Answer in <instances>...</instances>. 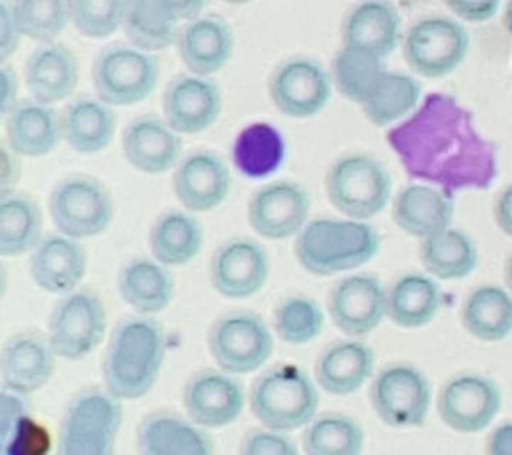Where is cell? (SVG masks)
Instances as JSON below:
<instances>
[{"mask_svg":"<svg viewBox=\"0 0 512 455\" xmlns=\"http://www.w3.org/2000/svg\"><path fill=\"white\" fill-rule=\"evenodd\" d=\"M232 189V173L219 153L192 150L182 155L173 169L176 200L191 212H208L219 207Z\"/></svg>","mask_w":512,"mask_h":455,"instance_id":"20","label":"cell"},{"mask_svg":"<svg viewBox=\"0 0 512 455\" xmlns=\"http://www.w3.org/2000/svg\"><path fill=\"white\" fill-rule=\"evenodd\" d=\"M420 98V80L408 73L386 70L374 91L361 104V111L372 125L388 127L415 111Z\"/></svg>","mask_w":512,"mask_h":455,"instance_id":"39","label":"cell"},{"mask_svg":"<svg viewBox=\"0 0 512 455\" xmlns=\"http://www.w3.org/2000/svg\"><path fill=\"white\" fill-rule=\"evenodd\" d=\"M48 212L57 232L89 239L111 226L114 200L109 187L95 176H66L50 192Z\"/></svg>","mask_w":512,"mask_h":455,"instance_id":"9","label":"cell"},{"mask_svg":"<svg viewBox=\"0 0 512 455\" xmlns=\"http://www.w3.org/2000/svg\"><path fill=\"white\" fill-rule=\"evenodd\" d=\"M488 454L512 455V422L496 427L488 441Z\"/></svg>","mask_w":512,"mask_h":455,"instance_id":"51","label":"cell"},{"mask_svg":"<svg viewBox=\"0 0 512 455\" xmlns=\"http://www.w3.org/2000/svg\"><path fill=\"white\" fill-rule=\"evenodd\" d=\"M504 25L507 32H509V36L512 38V0H509L507 6H505Z\"/></svg>","mask_w":512,"mask_h":455,"instance_id":"53","label":"cell"},{"mask_svg":"<svg viewBox=\"0 0 512 455\" xmlns=\"http://www.w3.org/2000/svg\"><path fill=\"white\" fill-rule=\"evenodd\" d=\"M210 283L221 296L244 299L264 288L271 274L267 249L249 237L224 240L210 258Z\"/></svg>","mask_w":512,"mask_h":455,"instance_id":"13","label":"cell"},{"mask_svg":"<svg viewBox=\"0 0 512 455\" xmlns=\"http://www.w3.org/2000/svg\"><path fill=\"white\" fill-rule=\"evenodd\" d=\"M207 2L208 0H160V4L178 22H189L200 16Z\"/></svg>","mask_w":512,"mask_h":455,"instance_id":"50","label":"cell"},{"mask_svg":"<svg viewBox=\"0 0 512 455\" xmlns=\"http://www.w3.org/2000/svg\"><path fill=\"white\" fill-rule=\"evenodd\" d=\"M176 47L187 70L198 75H214L232 59L233 31L219 15H200L180 27Z\"/></svg>","mask_w":512,"mask_h":455,"instance_id":"24","label":"cell"},{"mask_svg":"<svg viewBox=\"0 0 512 455\" xmlns=\"http://www.w3.org/2000/svg\"><path fill=\"white\" fill-rule=\"evenodd\" d=\"M16 20L22 34L31 40H57L72 22L70 0H15Z\"/></svg>","mask_w":512,"mask_h":455,"instance_id":"43","label":"cell"},{"mask_svg":"<svg viewBox=\"0 0 512 455\" xmlns=\"http://www.w3.org/2000/svg\"><path fill=\"white\" fill-rule=\"evenodd\" d=\"M331 73L317 59L288 57L281 61L269 79L272 104L288 118L306 120L319 114L331 98Z\"/></svg>","mask_w":512,"mask_h":455,"instance_id":"12","label":"cell"},{"mask_svg":"<svg viewBox=\"0 0 512 455\" xmlns=\"http://www.w3.org/2000/svg\"><path fill=\"white\" fill-rule=\"evenodd\" d=\"M450 13L461 22L484 24L502 8V0H443Z\"/></svg>","mask_w":512,"mask_h":455,"instance_id":"46","label":"cell"},{"mask_svg":"<svg viewBox=\"0 0 512 455\" xmlns=\"http://www.w3.org/2000/svg\"><path fill=\"white\" fill-rule=\"evenodd\" d=\"M287 155V144L280 130L258 121L240 130L233 143V164L242 175L265 178L280 169Z\"/></svg>","mask_w":512,"mask_h":455,"instance_id":"37","label":"cell"},{"mask_svg":"<svg viewBox=\"0 0 512 455\" xmlns=\"http://www.w3.org/2000/svg\"><path fill=\"white\" fill-rule=\"evenodd\" d=\"M43 232V214L24 192L0 196V255L22 256L34 249Z\"/></svg>","mask_w":512,"mask_h":455,"instance_id":"36","label":"cell"},{"mask_svg":"<svg viewBox=\"0 0 512 455\" xmlns=\"http://www.w3.org/2000/svg\"><path fill=\"white\" fill-rule=\"evenodd\" d=\"M502 408V393L488 377L464 374L450 379L438 397V415L452 431H484Z\"/></svg>","mask_w":512,"mask_h":455,"instance_id":"15","label":"cell"},{"mask_svg":"<svg viewBox=\"0 0 512 455\" xmlns=\"http://www.w3.org/2000/svg\"><path fill=\"white\" fill-rule=\"evenodd\" d=\"M207 342L217 367L235 376L264 367L274 351L269 324L251 310H232L221 315L208 329Z\"/></svg>","mask_w":512,"mask_h":455,"instance_id":"8","label":"cell"},{"mask_svg":"<svg viewBox=\"0 0 512 455\" xmlns=\"http://www.w3.org/2000/svg\"><path fill=\"white\" fill-rule=\"evenodd\" d=\"M431 383L420 368L393 363L377 372L370 384V404L379 420L393 429L425 424L431 409Z\"/></svg>","mask_w":512,"mask_h":455,"instance_id":"11","label":"cell"},{"mask_svg":"<svg viewBox=\"0 0 512 455\" xmlns=\"http://www.w3.org/2000/svg\"><path fill=\"white\" fill-rule=\"evenodd\" d=\"M317 381L304 368L280 363L265 370L249 393V408L265 427L292 432L312 422L319 409Z\"/></svg>","mask_w":512,"mask_h":455,"instance_id":"3","label":"cell"},{"mask_svg":"<svg viewBox=\"0 0 512 455\" xmlns=\"http://www.w3.org/2000/svg\"><path fill=\"white\" fill-rule=\"evenodd\" d=\"M365 434L361 425L344 413L315 415L304 427L303 450L308 455H358L363 450Z\"/></svg>","mask_w":512,"mask_h":455,"instance_id":"41","label":"cell"},{"mask_svg":"<svg viewBox=\"0 0 512 455\" xmlns=\"http://www.w3.org/2000/svg\"><path fill=\"white\" fill-rule=\"evenodd\" d=\"M125 2L127 0H70L72 24L86 38H107L120 29Z\"/></svg>","mask_w":512,"mask_h":455,"instance_id":"44","label":"cell"},{"mask_svg":"<svg viewBox=\"0 0 512 455\" xmlns=\"http://www.w3.org/2000/svg\"><path fill=\"white\" fill-rule=\"evenodd\" d=\"M441 306L438 283L427 274H404L386 290V317L399 328L427 326Z\"/></svg>","mask_w":512,"mask_h":455,"instance_id":"33","label":"cell"},{"mask_svg":"<svg viewBox=\"0 0 512 455\" xmlns=\"http://www.w3.org/2000/svg\"><path fill=\"white\" fill-rule=\"evenodd\" d=\"M166 331L150 315H128L114 326L105 349L104 384L123 400H136L152 390L166 360Z\"/></svg>","mask_w":512,"mask_h":455,"instance_id":"1","label":"cell"},{"mask_svg":"<svg viewBox=\"0 0 512 455\" xmlns=\"http://www.w3.org/2000/svg\"><path fill=\"white\" fill-rule=\"evenodd\" d=\"M379 233L360 219L319 217L296 235L294 253L304 271L333 276L368 264L379 251Z\"/></svg>","mask_w":512,"mask_h":455,"instance_id":"2","label":"cell"},{"mask_svg":"<svg viewBox=\"0 0 512 455\" xmlns=\"http://www.w3.org/2000/svg\"><path fill=\"white\" fill-rule=\"evenodd\" d=\"M310 194L292 180H276L253 192L248 203L251 228L265 239H290L303 230L310 216Z\"/></svg>","mask_w":512,"mask_h":455,"instance_id":"14","label":"cell"},{"mask_svg":"<svg viewBox=\"0 0 512 455\" xmlns=\"http://www.w3.org/2000/svg\"><path fill=\"white\" fill-rule=\"evenodd\" d=\"M384 72V57L367 48L342 43V48L331 61L329 73L336 91L354 104L361 105L374 91Z\"/></svg>","mask_w":512,"mask_h":455,"instance_id":"38","label":"cell"},{"mask_svg":"<svg viewBox=\"0 0 512 455\" xmlns=\"http://www.w3.org/2000/svg\"><path fill=\"white\" fill-rule=\"evenodd\" d=\"M224 2H230V4H249L253 0H224Z\"/></svg>","mask_w":512,"mask_h":455,"instance_id":"55","label":"cell"},{"mask_svg":"<svg viewBox=\"0 0 512 455\" xmlns=\"http://www.w3.org/2000/svg\"><path fill=\"white\" fill-rule=\"evenodd\" d=\"M400 36L399 9L390 0H363L342 22L344 45L367 48L384 59L393 54Z\"/></svg>","mask_w":512,"mask_h":455,"instance_id":"31","label":"cell"},{"mask_svg":"<svg viewBox=\"0 0 512 455\" xmlns=\"http://www.w3.org/2000/svg\"><path fill=\"white\" fill-rule=\"evenodd\" d=\"M420 260L425 271L440 280H463L475 271L479 253L466 233L447 228L422 239Z\"/></svg>","mask_w":512,"mask_h":455,"instance_id":"35","label":"cell"},{"mask_svg":"<svg viewBox=\"0 0 512 455\" xmlns=\"http://www.w3.org/2000/svg\"><path fill=\"white\" fill-rule=\"evenodd\" d=\"M121 29L130 43L155 52L176 43L180 22L169 15L160 0H127Z\"/></svg>","mask_w":512,"mask_h":455,"instance_id":"40","label":"cell"},{"mask_svg":"<svg viewBox=\"0 0 512 455\" xmlns=\"http://www.w3.org/2000/svg\"><path fill=\"white\" fill-rule=\"evenodd\" d=\"M495 219L498 228L512 237V185H509L496 201Z\"/></svg>","mask_w":512,"mask_h":455,"instance_id":"52","label":"cell"},{"mask_svg":"<svg viewBox=\"0 0 512 455\" xmlns=\"http://www.w3.org/2000/svg\"><path fill=\"white\" fill-rule=\"evenodd\" d=\"M29 272L32 281L50 294L72 292L88 272V251L80 239L48 233L31 251Z\"/></svg>","mask_w":512,"mask_h":455,"instance_id":"22","label":"cell"},{"mask_svg":"<svg viewBox=\"0 0 512 455\" xmlns=\"http://www.w3.org/2000/svg\"><path fill=\"white\" fill-rule=\"evenodd\" d=\"M328 310L333 324L345 335H368L386 317V288L374 274H352L331 288Z\"/></svg>","mask_w":512,"mask_h":455,"instance_id":"17","label":"cell"},{"mask_svg":"<svg viewBox=\"0 0 512 455\" xmlns=\"http://www.w3.org/2000/svg\"><path fill=\"white\" fill-rule=\"evenodd\" d=\"M123 399L107 386H88L64 409L57 452L61 455H111L123 424Z\"/></svg>","mask_w":512,"mask_h":455,"instance_id":"4","label":"cell"},{"mask_svg":"<svg viewBox=\"0 0 512 455\" xmlns=\"http://www.w3.org/2000/svg\"><path fill=\"white\" fill-rule=\"evenodd\" d=\"M24 75L32 98L54 105L72 96L77 88L79 61L72 48L56 40L45 41L27 57Z\"/></svg>","mask_w":512,"mask_h":455,"instance_id":"25","label":"cell"},{"mask_svg":"<svg viewBox=\"0 0 512 455\" xmlns=\"http://www.w3.org/2000/svg\"><path fill=\"white\" fill-rule=\"evenodd\" d=\"M470 50V36L457 18L429 16L418 20L402 41L409 68L425 79L456 72Z\"/></svg>","mask_w":512,"mask_h":455,"instance_id":"10","label":"cell"},{"mask_svg":"<svg viewBox=\"0 0 512 455\" xmlns=\"http://www.w3.org/2000/svg\"><path fill=\"white\" fill-rule=\"evenodd\" d=\"M223 109L221 89L207 75L182 73L164 89V118L178 134H200L216 123Z\"/></svg>","mask_w":512,"mask_h":455,"instance_id":"18","label":"cell"},{"mask_svg":"<svg viewBox=\"0 0 512 455\" xmlns=\"http://www.w3.org/2000/svg\"><path fill=\"white\" fill-rule=\"evenodd\" d=\"M6 141L22 157H45L61 143V112L36 98L18 100L4 116Z\"/></svg>","mask_w":512,"mask_h":455,"instance_id":"26","label":"cell"},{"mask_svg":"<svg viewBox=\"0 0 512 455\" xmlns=\"http://www.w3.org/2000/svg\"><path fill=\"white\" fill-rule=\"evenodd\" d=\"M57 356L48 333L24 329L8 338L0 354L2 388L13 392H38L54 376Z\"/></svg>","mask_w":512,"mask_h":455,"instance_id":"19","label":"cell"},{"mask_svg":"<svg viewBox=\"0 0 512 455\" xmlns=\"http://www.w3.org/2000/svg\"><path fill=\"white\" fill-rule=\"evenodd\" d=\"M47 333L59 358H88L104 342L107 333V310L102 297L89 288L61 294L48 317Z\"/></svg>","mask_w":512,"mask_h":455,"instance_id":"7","label":"cell"},{"mask_svg":"<svg viewBox=\"0 0 512 455\" xmlns=\"http://www.w3.org/2000/svg\"><path fill=\"white\" fill-rule=\"evenodd\" d=\"M24 38L11 0H0V63H8Z\"/></svg>","mask_w":512,"mask_h":455,"instance_id":"47","label":"cell"},{"mask_svg":"<svg viewBox=\"0 0 512 455\" xmlns=\"http://www.w3.org/2000/svg\"><path fill=\"white\" fill-rule=\"evenodd\" d=\"M114 105L96 95H79L61 111L64 143L79 153H98L111 144L118 127Z\"/></svg>","mask_w":512,"mask_h":455,"instance_id":"27","label":"cell"},{"mask_svg":"<svg viewBox=\"0 0 512 455\" xmlns=\"http://www.w3.org/2000/svg\"><path fill=\"white\" fill-rule=\"evenodd\" d=\"M240 454L244 455H296V441L288 436V432L258 427L242 438Z\"/></svg>","mask_w":512,"mask_h":455,"instance_id":"45","label":"cell"},{"mask_svg":"<svg viewBox=\"0 0 512 455\" xmlns=\"http://www.w3.org/2000/svg\"><path fill=\"white\" fill-rule=\"evenodd\" d=\"M118 290L136 313L166 310L175 297V278L168 265L150 256H132L118 272Z\"/></svg>","mask_w":512,"mask_h":455,"instance_id":"28","label":"cell"},{"mask_svg":"<svg viewBox=\"0 0 512 455\" xmlns=\"http://www.w3.org/2000/svg\"><path fill=\"white\" fill-rule=\"evenodd\" d=\"M137 448L143 455H210L214 443L191 416L159 409L137 427Z\"/></svg>","mask_w":512,"mask_h":455,"instance_id":"23","label":"cell"},{"mask_svg":"<svg viewBox=\"0 0 512 455\" xmlns=\"http://www.w3.org/2000/svg\"><path fill=\"white\" fill-rule=\"evenodd\" d=\"M505 283H507V290L512 294V255L509 256L507 265H505Z\"/></svg>","mask_w":512,"mask_h":455,"instance_id":"54","label":"cell"},{"mask_svg":"<svg viewBox=\"0 0 512 455\" xmlns=\"http://www.w3.org/2000/svg\"><path fill=\"white\" fill-rule=\"evenodd\" d=\"M331 205L352 219L367 221L383 212L392 196V176L367 153H349L336 160L326 175Z\"/></svg>","mask_w":512,"mask_h":455,"instance_id":"5","label":"cell"},{"mask_svg":"<svg viewBox=\"0 0 512 455\" xmlns=\"http://www.w3.org/2000/svg\"><path fill=\"white\" fill-rule=\"evenodd\" d=\"M18 104V75L8 63L0 64V114L6 116Z\"/></svg>","mask_w":512,"mask_h":455,"instance_id":"49","label":"cell"},{"mask_svg":"<svg viewBox=\"0 0 512 455\" xmlns=\"http://www.w3.org/2000/svg\"><path fill=\"white\" fill-rule=\"evenodd\" d=\"M203 237V226L192 216L191 210L171 208L153 221L148 246L153 258L168 267H176L196 258L203 246Z\"/></svg>","mask_w":512,"mask_h":455,"instance_id":"32","label":"cell"},{"mask_svg":"<svg viewBox=\"0 0 512 455\" xmlns=\"http://www.w3.org/2000/svg\"><path fill=\"white\" fill-rule=\"evenodd\" d=\"M182 134L166 118L144 114L128 123L121 134V148L130 166L146 175H162L182 159Z\"/></svg>","mask_w":512,"mask_h":455,"instance_id":"21","label":"cell"},{"mask_svg":"<svg viewBox=\"0 0 512 455\" xmlns=\"http://www.w3.org/2000/svg\"><path fill=\"white\" fill-rule=\"evenodd\" d=\"M392 217L402 232L425 239L450 228L454 203L450 196L432 185H406L393 200Z\"/></svg>","mask_w":512,"mask_h":455,"instance_id":"30","label":"cell"},{"mask_svg":"<svg viewBox=\"0 0 512 455\" xmlns=\"http://www.w3.org/2000/svg\"><path fill=\"white\" fill-rule=\"evenodd\" d=\"M376 354L356 338L338 340L320 352L315 365V381L331 395L358 392L374 374Z\"/></svg>","mask_w":512,"mask_h":455,"instance_id":"29","label":"cell"},{"mask_svg":"<svg viewBox=\"0 0 512 455\" xmlns=\"http://www.w3.org/2000/svg\"><path fill=\"white\" fill-rule=\"evenodd\" d=\"M185 413L205 429H221L239 418L246 393L232 372L205 368L189 377L184 386Z\"/></svg>","mask_w":512,"mask_h":455,"instance_id":"16","label":"cell"},{"mask_svg":"<svg viewBox=\"0 0 512 455\" xmlns=\"http://www.w3.org/2000/svg\"><path fill=\"white\" fill-rule=\"evenodd\" d=\"M22 176V155L15 152L8 141L0 146V196L15 192Z\"/></svg>","mask_w":512,"mask_h":455,"instance_id":"48","label":"cell"},{"mask_svg":"<svg viewBox=\"0 0 512 455\" xmlns=\"http://www.w3.org/2000/svg\"><path fill=\"white\" fill-rule=\"evenodd\" d=\"M272 328L285 344H310L322 333L324 312L313 297L288 296L274 308Z\"/></svg>","mask_w":512,"mask_h":455,"instance_id":"42","label":"cell"},{"mask_svg":"<svg viewBox=\"0 0 512 455\" xmlns=\"http://www.w3.org/2000/svg\"><path fill=\"white\" fill-rule=\"evenodd\" d=\"M159 77L157 57L130 41L107 45L91 68L96 95L114 107L143 102L152 95Z\"/></svg>","mask_w":512,"mask_h":455,"instance_id":"6","label":"cell"},{"mask_svg":"<svg viewBox=\"0 0 512 455\" xmlns=\"http://www.w3.org/2000/svg\"><path fill=\"white\" fill-rule=\"evenodd\" d=\"M463 326L482 342H500L512 333V294L496 285L475 288L461 310Z\"/></svg>","mask_w":512,"mask_h":455,"instance_id":"34","label":"cell"}]
</instances>
